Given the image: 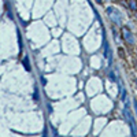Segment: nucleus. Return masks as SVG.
<instances>
[{
  "label": "nucleus",
  "mask_w": 137,
  "mask_h": 137,
  "mask_svg": "<svg viewBox=\"0 0 137 137\" xmlns=\"http://www.w3.org/2000/svg\"><path fill=\"white\" fill-rule=\"evenodd\" d=\"M123 115H125V118H126V121L129 122L130 128H132L133 134H136V122H134V118L132 117V114H130L129 108H125V110H123Z\"/></svg>",
  "instance_id": "1"
},
{
  "label": "nucleus",
  "mask_w": 137,
  "mask_h": 137,
  "mask_svg": "<svg viewBox=\"0 0 137 137\" xmlns=\"http://www.w3.org/2000/svg\"><path fill=\"white\" fill-rule=\"evenodd\" d=\"M107 14L110 15L112 22H115L117 25H121V18H118V17H119V13H118L115 8H107Z\"/></svg>",
  "instance_id": "2"
},
{
  "label": "nucleus",
  "mask_w": 137,
  "mask_h": 137,
  "mask_svg": "<svg viewBox=\"0 0 137 137\" xmlns=\"http://www.w3.org/2000/svg\"><path fill=\"white\" fill-rule=\"evenodd\" d=\"M122 36H123V39H125V41H126L128 44H133V43H134L133 34L129 32L128 28H122Z\"/></svg>",
  "instance_id": "3"
},
{
  "label": "nucleus",
  "mask_w": 137,
  "mask_h": 137,
  "mask_svg": "<svg viewBox=\"0 0 137 137\" xmlns=\"http://www.w3.org/2000/svg\"><path fill=\"white\" fill-rule=\"evenodd\" d=\"M129 7L132 8L133 11H134V10H137V4H136L134 0H130V2H129Z\"/></svg>",
  "instance_id": "4"
},
{
  "label": "nucleus",
  "mask_w": 137,
  "mask_h": 137,
  "mask_svg": "<svg viewBox=\"0 0 137 137\" xmlns=\"http://www.w3.org/2000/svg\"><path fill=\"white\" fill-rule=\"evenodd\" d=\"M23 64H25V69L29 71V70H30V66H29V58L26 56L25 59H23Z\"/></svg>",
  "instance_id": "5"
},
{
  "label": "nucleus",
  "mask_w": 137,
  "mask_h": 137,
  "mask_svg": "<svg viewBox=\"0 0 137 137\" xmlns=\"http://www.w3.org/2000/svg\"><path fill=\"white\" fill-rule=\"evenodd\" d=\"M41 82H43V85H45V84H47V80L44 78V77H41Z\"/></svg>",
  "instance_id": "6"
},
{
  "label": "nucleus",
  "mask_w": 137,
  "mask_h": 137,
  "mask_svg": "<svg viewBox=\"0 0 137 137\" xmlns=\"http://www.w3.org/2000/svg\"><path fill=\"white\" fill-rule=\"evenodd\" d=\"M136 110H137V100H136Z\"/></svg>",
  "instance_id": "7"
},
{
  "label": "nucleus",
  "mask_w": 137,
  "mask_h": 137,
  "mask_svg": "<svg viewBox=\"0 0 137 137\" xmlns=\"http://www.w3.org/2000/svg\"><path fill=\"white\" fill-rule=\"evenodd\" d=\"M97 2H99V3H102V0H97Z\"/></svg>",
  "instance_id": "8"
}]
</instances>
